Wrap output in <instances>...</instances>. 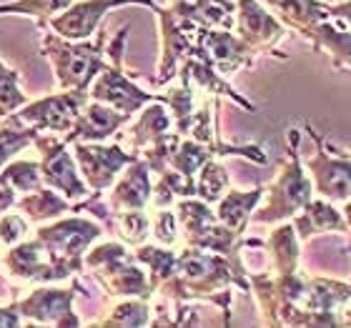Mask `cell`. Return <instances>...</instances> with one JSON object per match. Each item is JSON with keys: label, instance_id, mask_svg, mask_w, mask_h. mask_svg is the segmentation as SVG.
<instances>
[{"label": "cell", "instance_id": "d6986e66", "mask_svg": "<svg viewBox=\"0 0 351 328\" xmlns=\"http://www.w3.org/2000/svg\"><path fill=\"white\" fill-rule=\"evenodd\" d=\"M13 211H21L30 223H45V220L60 218L66 213H83L86 211V201L73 203L58 190L40 186V188L25 193L23 198H15Z\"/></svg>", "mask_w": 351, "mask_h": 328}, {"label": "cell", "instance_id": "8992f818", "mask_svg": "<svg viewBox=\"0 0 351 328\" xmlns=\"http://www.w3.org/2000/svg\"><path fill=\"white\" fill-rule=\"evenodd\" d=\"M33 146L38 148V166H40V178H43V186L58 190L68 201H83V198L90 193V188L83 181L81 171H78V163L73 158V151L68 146L63 136H56V133H38Z\"/></svg>", "mask_w": 351, "mask_h": 328}, {"label": "cell", "instance_id": "4316f807", "mask_svg": "<svg viewBox=\"0 0 351 328\" xmlns=\"http://www.w3.org/2000/svg\"><path fill=\"white\" fill-rule=\"evenodd\" d=\"M73 0H10L0 3V15H25L40 25V30L48 28V23L58 13H63Z\"/></svg>", "mask_w": 351, "mask_h": 328}, {"label": "cell", "instance_id": "2e32d148", "mask_svg": "<svg viewBox=\"0 0 351 328\" xmlns=\"http://www.w3.org/2000/svg\"><path fill=\"white\" fill-rule=\"evenodd\" d=\"M0 266L18 283H56L51 263L45 258L43 246L36 238H30V241L23 238V241L8 246V251L0 258Z\"/></svg>", "mask_w": 351, "mask_h": 328}, {"label": "cell", "instance_id": "5bb4252c", "mask_svg": "<svg viewBox=\"0 0 351 328\" xmlns=\"http://www.w3.org/2000/svg\"><path fill=\"white\" fill-rule=\"evenodd\" d=\"M128 123H131V116L90 98L81 108V113L75 116L73 128L63 136V140L68 146L71 143H103Z\"/></svg>", "mask_w": 351, "mask_h": 328}, {"label": "cell", "instance_id": "d6a6232c", "mask_svg": "<svg viewBox=\"0 0 351 328\" xmlns=\"http://www.w3.org/2000/svg\"><path fill=\"white\" fill-rule=\"evenodd\" d=\"M28 234H30V220L21 211L0 213V243L5 248L23 241V238H28Z\"/></svg>", "mask_w": 351, "mask_h": 328}, {"label": "cell", "instance_id": "1f68e13d", "mask_svg": "<svg viewBox=\"0 0 351 328\" xmlns=\"http://www.w3.org/2000/svg\"><path fill=\"white\" fill-rule=\"evenodd\" d=\"M151 236L161 246L173 248L181 238V228H178V218H176V211L171 208H156L154 218H151Z\"/></svg>", "mask_w": 351, "mask_h": 328}, {"label": "cell", "instance_id": "52a82bcc", "mask_svg": "<svg viewBox=\"0 0 351 328\" xmlns=\"http://www.w3.org/2000/svg\"><path fill=\"white\" fill-rule=\"evenodd\" d=\"M156 18L161 23V66H158V86H166L178 75L181 63L191 55L198 36V25L191 21L183 3H171L169 8L156 5Z\"/></svg>", "mask_w": 351, "mask_h": 328}, {"label": "cell", "instance_id": "e575fe53", "mask_svg": "<svg viewBox=\"0 0 351 328\" xmlns=\"http://www.w3.org/2000/svg\"><path fill=\"white\" fill-rule=\"evenodd\" d=\"M329 15L331 18H337V21L346 23V28H351V0L337 3V5H329Z\"/></svg>", "mask_w": 351, "mask_h": 328}, {"label": "cell", "instance_id": "7c38bea8", "mask_svg": "<svg viewBox=\"0 0 351 328\" xmlns=\"http://www.w3.org/2000/svg\"><path fill=\"white\" fill-rule=\"evenodd\" d=\"M123 5H146L154 10L158 3L156 0H78L58 13L48 23V30H53L56 36L68 38V40H88L93 38L101 28L103 18L113 10V8Z\"/></svg>", "mask_w": 351, "mask_h": 328}, {"label": "cell", "instance_id": "5b68a950", "mask_svg": "<svg viewBox=\"0 0 351 328\" xmlns=\"http://www.w3.org/2000/svg\"><path fill=\"white\" fill-rule=\"evenodd\" d=\"M86 296L90 299L88 288L78 283V278H71V288H58L53 283H36L33 291H28L23 299L15 301V308L21 318L30 323H43V326H81V318L75 314V296Z\"/></svg>", "mask_w": 351, "mask_h": 328}, {"label": "cell", "instance_id": "4dcf8cb0", "mask_svg": "<svg viewBox=\"0 0 351 328\" xmlns=\"http://www.w3.org/2000/svg\"><path fill=\"white\" fill-rule=\"evenodd\" d=\"M25 103H28V95L23 93L21 75H18V71L8 68L0 58V116H10Z\"/></svg>", "mask_w": 351, "mask_h": 328}, {"label": "cell", "instance_id": "83f0119b", "mask_svg": "<svg viewBox=\"0 0 351 328\" xmlns=\"http://www.w3.org/2000/svg\"><path fill=\"white\" fill-rule=\"evenodd\" d=\"M151 323V306L148 299H121L110 314L93 326H148Z\"/></svg>", "mask_w": 351, "mask_h": 328}, {"label": "cell", "instance_id": "d4e9b609", "mask_svg": "<svg viewBox=\"0 0 351 328\" xmlns=\"http://www.w3.org/2000/svg\"><path fill=\"white\" fill-rule=\"evenodd\" d=\"M133 258L148 270V278H151V286H154V293H156V288H158L163 281H169V278L173 276L178 253H176L173 248L161 246V243H158V246L141 243V246H136V251H133Z\"/></svg>", "mask_w": 351, "mask_h": 328}, {"label": "cell", "instance_id": "3957f363", "mask_svg": "<svg viewBox=\"0 0 351 328\" xmlns=\"http://www.w3.org/2000/svg\"><path fill=\"white\" fill-rule=\"evenodd\" d=\"M299 136L301 133L296 128L289 131V163L281 168L276 181L271 186H263V205H256L251 223L269 226V223L289 220L314 198V183L299 158Z\"/></svg>", "mask_w": 351, "mask_h": 328}, {"label": "cell", "instance_id": "d590c367", "mask_svg": "<svg viewBox=\"0 0 351 328\" xmlns=\"http://www.w3.org/2000/svg\"><path fill=\"white\" fill-rule=\"evenodd\" d=\"M0 121H3V116H0Z\"/></svg>", "mask_w": 351, "mask_h": 328}, {"label": "cell", "instance_id": "ac0fdd59", "mask_svg": "<svg viewBox=\"0 0 351 328\" xmlns=\"http://www.w3.org/2000/svg\"><path fill=\"white\" fill-rule=\"evenodd\" d=\"M261 3L276 15L286 30H296L306 40L319 23L331 18L329 5L322 0H261Z\"/></svg>", "mask_w": 351, "mask_h": 328}, {"label": "cell", "instance_id": "f1b7e54d", "mask_svg": "<svg viewBox=\"0 0 351 328\" xmlns=\"http://www.w3.org/2000/svg\"><path fill=\"white\" fill-rule=\"evenodd\" d=\"M228 190V173L216 158H208L196 173V198L213 205Z\"/></svg>", "mask_w": 351, "mask_h": 328}, {"label": "cell", "instance_id": "8fae6325", "mask_svg": "<svg viewBox=\"0 0 351 328\" xmlns=\"http://www.w3.org/2000/svg\"><path fill=\"white\" fill-rule=\"evenodd\" d=\"M189 58L204 60L226 78V75L239 73L241 68H249L256 58V53L251 51L234 30L201 28Z\"/></svg>", "mask_w": 351, "mask_h": 328}, {"label": "cell", "instance_id": "484cf974", "mask_svg": "<svg viewBox=\"0 0 351 328\" xmlns=\"http://www.w3.org/2000/svg\"><path fill=\"white\" fill-rule=\"evenodd\" d=\"M38 133H40L38 128L18 121L13 113L3 118V121H0V171H3L5 163L13 161L21 151L33 146V140H36Z\"/></svg>", "mask_w": 351, "mask_h": 328}, {"label": "cell", "instance_id": "ffe728a7", "mask_svg": "<svg viewBox=\"0 0 351 328\" xmlns=\"http://www.w3.org/2000/svg\"><path fill=\"white\" fill-rule=\"evenodd\" d=\"M296 236L301 241H306L311 236L319 234H346V218L344 213L334 208L326 198H311L304 208L291 218Z\"/></svg>", "mask_w": 351, "mask_h": 328}, {"label": "cell", "instance_id": "9c48e42d", "mask_svg": "<svg viewBox=\"0 0 351 328\" xmlns=\"http://www.w3.org/2000/svg\"><path fill=\"white\" fill-rule=\"evenodd\" d=\"M306 131L316 143V155L306 161L308 178L314 183V193H319L331 203L351 201V155L339 153V155H331V148L324 146L322 136L311 125H306Z\"/></svg>", "mask_w": 351, "mask_h": 328}, {"label": "cell", "instance_id": "30bf717a", "mask_svg": "<svg viewBox=\"0 0 351 328\" xmlns=\"http://www.w3.org/2000/svg\"><path fill=\"white\" fill-rule=\"evenodd\" d=\"M71 151H73V158L78 163L86 186L98 193L110 190L121 171L133 158H138L136 153L125 151L121 143H110V146L106 143H71Z\"/></svg>", "mask_w": 351, "mask_h": 328}, {"label": "cell", "instance_id": "cb8c5ba5", "mask_svg": "<svg viewBox=\"0 0 351 328\" xmlns=\"http://www.w3.org/2000/svg\"><path fill=\"white\" fill-rule=\"evenodd\" d=\"M103 231L113 234L121 243L125 246H141L148 241L151 236V216L146 213V208L138 211H110V216L103 220Z\"/></svg>", "mask_w": 351, "mask_h": 328}, {"label": "cell", "instance_id": "7a4b0ae2", "mask_svg": "<svg viewBox=\"0 0 351 328\" xmlns=\"http://www.w3.org/2000/svg\"><path fill=\"white\" fill-rule=\"evenodd\" d=\"M40 55L51 60L53 75L60 90H88L93 78L106 66V30L98 28V38L88 40H68L43 30Z\"/></svg>", "mask_w": 351, "mask_h": 328}, {"label": "cell", "instance_id": "9a60e30c", "mask_svg": "<svg viewBox=\"0 0 351 328\" xmlns=\"http://www.w3.org/2000/svg\"><path fill=\"white\" fill-rule=\"evenodd\" d=\"M154 183H151V166L146 158H133L128 166L121 171L116 183L110 186L108 205L110 211H138L151 203Z\"/></svg>", "mask_w": 351, "mask_h": 328}, {"label": "cell", "instance_id": "74e56055", "mask_svg": "<svg viewBox=\"0 0 351 328\" xmlns=\"http://www.w3.org/2000/svg\"><path fill=\"white\" fill-rule=\"evenodd\" d=\"M346 155H351V153H346Z\"/></svg>", "mask_w": 351, "mask_h": 328}, {"label": "cell", "instance_id": "836d02e7", "mask_svg": "<svg viewBox=\"0 0 351 328\" xmlns=\"http://www.w3.org/2000/svg\"><path fill=\"white\" fill-rule=\"evenodd\" d=\"M23 318L18 314V308H15V301L10 306H0V328H15L21 326Z\"/></svg>", "mask_w": 351, "mask_h": 328}, {"label": "cell", "instance_id": "e0dca14e", "mask_svg": "<svg viewBox=\"0 0 351 328\" xmlns=\"http://www.w3.org/2000/svg\"><path fill=\"white\" fill-rule=\"evenodd\" d=\"M138 121L125 131V151L141 155L156 140L169 136L173 131V116L163 101H151L138 110Z\"/></svg>", "mask_w": 351, "mask_h": 328}, {"label": "cell", "instance_id": "4fadbf2b", "mask_svg": "<svg viewBox=\"0 0 351 328\" xmlns=\"http://www.w3.org/2000/svg\"><path fill=\"white\" fill-rule=\"evenodd\" d=\"M234 30H239V38L256 55H261V53L276 55V45L286 36L281 21L263 5L261 0H236Z\"/></svg>", "mask_w": 351, "mask_h": 328}, {"label": "cell", "instance_id": "8d00e7d4", "mask_svg": "<svg viewBox=\"0 0 351 328\" xmlns=\"http://www.w3.org/2000/svg\"><path fill=\"white\" fill-rule=\"evenodd\" d=\"M171 3H176V0H171Z\"/></svg>", "mask_w": 351, "mask_h": 328}, {"label": "cell", "instance_id": "6da1fadb", "mask_svg": "<svg viewBox=\"0 0 351 328\" xmlns=\"http://www.w3.org/2000/svg\"><path fill=\"white\" fill-rule=\"evenodd\" d=\"M106 234L101 220L86 218V216H68V218H53V223L38 228L36 241L43 246L45 258L51 263L53 281H66L83 270V255L101 236Z\"/></svg>", "mask_w": 351, "mask_h": 328}, {"label": "cell", "instance_id": "7402d4cb", "mask_svg": "<svg viewBox=\"0 0 351 328\" xmlns=\"http://www.w3.org/2000/svg\"><path fill=\"white\" fill-rule=\"evenodd\" d=\"M263 248H269L274 273H293V270H299L301 238L296 236V228H293L291 220H281V226L271 231L269 241H263Z\"/></svg>", "mask_w": 351, "mask_h": 328}, {"label": "cell", "instance_id": "44dd1931", "mask_svg": "<svg viewBox=\"0 0 351 328\" xmlns=\"http://www.w3.org/2000/svg\"><path fill=\"white\" fill-rule=\"evenodd\" d=\"M263 198V186L254 190H226L223 196L216 201V218L226 228L243 234L246 226L251 223V216L256 211V205Z\"/></svg>", "mask_w": 351, "mask_h": 328}, {"label": "cell", "instance_id": "f546056e", "mask_svg": "<svg viewBox=\"0 0 351 328\" xmlns=\"http://www.w3.org/2000/svg\"><path fill=\"white\" fill-rule=\"evenodd\" d=\"M0 175L13 186L15 193H30V190H36L43 186L38 161H10L3 166Z\"/></svg>", "mask_w": 351, "mask_h": 328}, {"label": "cell", "instance_id": "603a6c76", "mask_svg": "<svg viewBox=\"0 0 351 328\" xmlns=\"http://www.w3.org/2000/svg\"><path fill=\"white\" fill-rule=\"evenodd\" d=\"M314 51H326L334 60V66L341 71H351V28L344 23L334 25L331 21L319 23L308 38Z\"/></svg>", "mask_w": 351, "mask_h": 328}, {"label": "cell", "instance_id": "277c9868", "mask_svg": "<svg viewBox=\"0 0 351 328\" xmlns=\"http://www.w3.org/2000/svg\"><path fill=\"white\" fill-rule=\"evenodd\" d=\"M128 40V28H121L118 36L113 38L110 48H106V66L101 68V73L95 75L88 95L98 103H106L110 108L121 110L125 116L138 113L143 105H148L151 101H161L158 93H148L143 88H138V83L133 81L131 75L125 73L123 68V48Z\"/></svg>", "mask_w": 351, "mask_h": 328}, {"label": "cell", "instance_id": "ba28073f", "mask_svg": "<svg viewBox=\"0 0 351 328\" xmlns=\"http://www.w3.org/2000/svg\"><path fill=\"white\" fill-rule=\"evenodd\" d=\"M90 101L88 90H60V93L45 95L38 101H28L25 105L15 110L13 116L23 123L33 125L40 133H56V136H66L73 128L75 116L81 108Z\"/></svg>", "mask_w": 351, "mask_h": 328}]
</instances>
